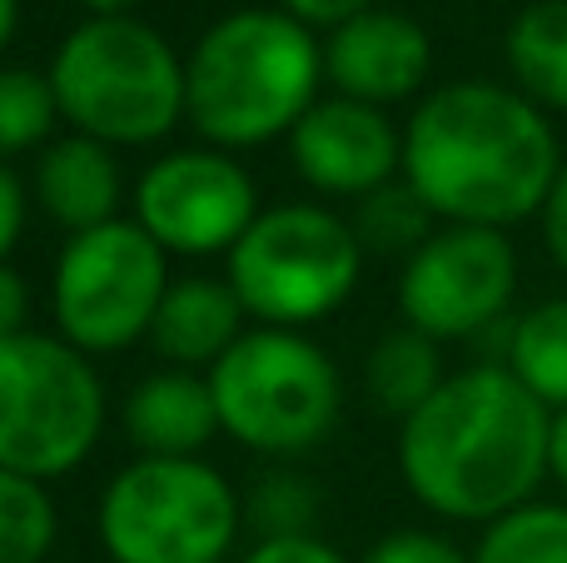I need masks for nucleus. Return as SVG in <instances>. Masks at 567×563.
<instances>
[{"label":"nucleus","mask_w":567,"mask_h":563,"mask_svg":"<svg viewBox=\"0 0 567 563\" xmlns=\"http://www.w3.org/2000/svg\"><path fill=\"white\" fill-rule=\"evenodd\" d=\"M563 160L548 110L493 80L429 90L403 125V180L439 225L513 229L543 215Z\"/></svg>","instance_id":"nucleus-1"},{"label":"nucleus","mask_w":567,"mask_h":563,"mask_svg":"<svg viewBox=\"0 0 567 563\" xmlns=\"http://www.w3.org/2000/svg\"><path fill=\"white\" fill-rule=\"evenodd\" d=\"M553 409L508 369L468 365L399 424V474L429 514L493 524L548 479Z\"/></svg>","instance_id":"nucleus-2"},{"label":"nucleus","mask_w":567,"mask_h":563,"mask_svg":"<svg viewBox=\"0 0 567 563\" xmlns=\"http://www.w3.org/2000/svg\"><path fill=\"white\" fill-rule=\"evenodd\" d=\"M185 75L189 125L229 155L289 140L329 85L323 40L289 10H235L215 20L189 50Z\"/></svg>","instance_id":"nucleus-3"},{"label":"nucleus","mask_w":567,"mask_h":563,"mask_svg":"<svg viewBox=\"0 0 567 563\" xmlns=\"http://www.w3.org/2000/svg\"><path fill=\"white\" fill-rule=\"evenodd\" d=\"M60 120L110 150L159 145L189 120L185 55L135 16H90L50 60Z\"/></svg>","instance_id":"nucleus-4"},{"label":"nucleus","mask_w":567,"mask_h":563,"mask_svg":"<svg viewBox=\"0 0 567 563\" xmlns=\"http://www.w3.org/2000/svg\"><path fill=\"white\" fill-rule=\"evenodd\" d=\"M219 424L239 449L293 459L319 449L343 414V375L309 329L249 325L209 369Z\"/></svg>","instance_id":"nucleus-5"},{"label":"nucleus","mask_w":567,"mask_h":563,"mask_svg":"<svg viewBox=\"0 0 567 563\" xmlns=\"http://www.w3.org/2000/svg\"><path fill=\"white\" fill-rule=\"evenodd\" d=\"M95 534L110 563H229L245 499L209 459L135 454L100 494Z\"/></svg>","instance_id":"nucleus-6"},{"label":"nucleus","mask_w":567,"mask_h":563,"mask_svg":"<svg viewBox=\"0 0 567 563\" xmlns=\"http://www.w3.org/2000/svg\"><path fill=\"white\" fill-rule=\"evenodd\" d=\"M105 379L55 329L0 345V469L55 484L75 474L105 434Z\"/></svg>","instance_id":"nucleus-7"},{"label":"nucleus","mask_w":567,"mask_h":563,"mask_svg":"<svg viewBox=\"0 0 567 563\" xmlns=\"http://www.w3.org/2000/svg\"><path fill=\"white\" fill-rule=\"evenodd\" d=\"M363 259L353 219L313 199H289L259 209L249 235L229 249L225 279L255 325L309 329L349 305Z\"/></svg>","instance_id":"nucleus-8"},{"label":"nucleus","mask_w":567,"mask_h":563,"mask_svg":"<svg viewBox=\"0 0 567 563\" xmlns=\"http://www.w3.org/2000/svg\"><path fill=\"white\" fill-rule=\"evenodd\" d=\"M169 285V255L130 215L70 235L50 269L55 335L90 359L120 355L150 339Z\"/></svg>","instance_id":"nucleus-9"},{"label":"nucleus","mask_w":567,"mask_h":563,"mask_svg":"<svg viewBox=\"0 0 567 563\" xmlns=\"http://www.w3.org/2000/svg\"><path fill=\"white\" fill-rule=\"evenodd\" d=\"M518 295V249L508 229L439 225L399 275V315L409 329L439 339H473L503 325Z\"/></svg>","instance_id":"nucleus-10"},{"label":"nucleus","mask_w":567,"mask_h":563,"mask_svg":"<svg viewBox=\"0 0 567 563\" xmlns=\"http://www.w3.org/2000/svg\"><path fill=\"white\" fill-rule=\"evenodd\" d=\"M130 219L169 259L229 255L259 219L255 175L219 145H189L150 160L130 195Z\"/></svg>","instance_id":"nucleus-11"},{"label":"nucleus","mask_w":567,"mask_h":563,"mask_svg":"<svg viewBox=\"0 0 567 563\" xmlns=\"http://www.w3.org/2000/svg\"><path fill=\"white\" fill-rule=\"evenodd\" d=\"M284 145L293 175L329 199H369L403 175V130L389 120V110L363 100H319Z\"/></svg>","instance_id":"nucleus-12"},{"label":"nucleus","mask_w":567,"mask_h":563,"mask_svg":"<svg viewBox=\"0 0 567 563\" xmlns=\"http://www.w3.org/2000/svg\"><path fill=\"white\" fill-rule=\"evenodd\" d=\"M433 70V40L403 10H363V16L343 20L323 40V80L333 95L363 100V105H399L413 100L429 85Z\"/></svg>","instance_id":"nucleus-13"},{"label":"nucleus","mask_w":567,"mask_h":563,"mask_svg":"<svg viewBox=\"0 0 567 563\" xmlns=\"http://www.w3.org/2000/svg\"><path fill=\"white\" fill-rule=\"evenodd\" d=\"M120 424L135 454L150 459H205V449L225 434L209 375L195 369H155L120 405Z\"/></svg>","instance_id":"nucleus-14"},{"label":"nucleus","mask_w":567,"mask_h":563,"mask_svg":"<svg viewBox=\"0 0 567 563\" xmlns=\"http://www.w3.org/2000/svg\"><path fill=\"white\" fill-rule=\"evenodd\" d=\"M30 195H35V205L45 209L50 225L65 229V239L110 225V219H120V199H125L120 150L65 130V135H55L35 155Z\"/></svg>","instance_id":"nucleus-15"},{"label":"nucleus","mask_w":567,"mask_h":563,"mask_svg":"<svg viewBox=\"0 0 567 563\" xmlns=\"http://www.w3.org/2000/svg\"><path fill=\"white\" fill-rule=\"evenodd\" d=\"M245 329H249V315L239 305V295L229 289V279L189 275L169 285L165 305L155 315V329H150V345H155V355L169 369L209 375L245 339Z\"/></svg>","instance_id":"nucleus-16"},{"label":"nucleus","mask_w":567,"mask_h":563,"mask_svg":"<svg viewBox=\"0 0 567 563\" xmlns=\"http://www.w3.org/2000/svg\"><path fill=\"white\" fill-rule=\"evenodd\" d=\"M443 379H449V369H443L439 339L419 335L409 325L383 335L363 359V395L379 414H393L399 424L439 395Z\"/></svg>","instance_id":"nucleus-17"},{"label":"nucleus","mask_w":567,"mask_h":563,"mask_svg":"<svg viewBox=\"0 0 567 563\" xmlns=\"http://www.w3.org/2000/svg\"><path fill=\"white\" fill-rule=\"evenodd\" d=\"M503 55L513 70V90H523L538 110L567 115V0H538L518 10Z\"/></svg>","instance_id":"nucleus-18"},{"label":"nucleus","mask_w":567,"mask_h":563,"mask_svg":"<svg viewBox=\"0 0 567 563\" xmlns=\"http://www.w3.org/2000/svg\"><path fill=\"white\" fill-rule=\"evenodd\" d=\"M498 365L553 414L567 409V299H543L513 319Z\"/></svg>","instance_id":"nucleus-19"},{"label":"nucleus","mask_w":567,"mask_h":563,"mask_svg":"<svg viewBox=\"0 0 567 563\" xmlns=\"http://www.w3.org/2000/svg\"><path fill=\"white\" fill-rule=\"evenodd\" d=\"M55 125L65 120L45 70L0 65V160L10 165L20 155H40L55 140Z\"/></svg>","instance_id":"nucleus-20"},{"label":"nucleus","mask_w":567,"mask_h":563,"mask_svg":"<svg viewBox=\"0 0 567 563\" xmlns=\"http://www.w3.org/2000/svg\"><path fill=\"white\" fill-rule=\"evenodd\" d=\"M473 563H567V504L528 499L523 509L483 524Z\"/></svg>","instance_id":"nucleus-21"},{"label":"nucleus","mask_w":567,"mask_h":563,"mask_svg":"<svg viewBox=\"0 0 567 563\" xmlns=\"http://www.w3.org/2000/svg\"><path fill=\"white\" fill-rule=\"evenodd\" d=\"M60 514L50 484L0 469V563H45L55 554Z\"/></svg>","instance_id":"nucleus-22"},{"label":"nucleus","mask_w":567,"mask_h":563,"mask_svg":"<svg viewBox=\"0 0 567 563\" xmlns=\"http://www.w3.org/2000/svg\"><path fill=\"white\" fill-rule=\"evenodd\" d=\"M353 229H359L363 255H403L409 259L413 249L439 229V219H433V209L419 199V190L399 175L393 185H383V190H373L369 199H359Z\"/></svg>","instance_id":"nucleus-23"},{"label":"nucleus","mask_w":567,"mask_h":563,"mask_svg":"<svg viewBox=\"0 0 567 563\" xmlns=\"http://www.w3.org/2000/svg\"><path fill=\"white\" fill-rule=\"evenodd\" d=\"M313 519H319V489L293 469L265 474L245 499V529H255L259 539H303L313 534Z\"/></svg>","instance_id":"nucleus-24"},{"label":"nucleus","mask_w":567,"mask_h":563,"mask_svg":"<svg viewBox=\"0 0 567 563\" xmlns=\"http://www.w3.org/2000/svg\"><path fill=\"white\" fill-rule=\"evenodd\" d=\"M359 563H473V554H463L449 534L433 529H393L379 544H369Z\"/></svg>","instance_id":"nucleus-25"},{"label":"nucleus","mask_w":567,"mask_h":563,"mask_svg":"<svg viewBox=\"0 0 567 563\" xmlns=\"http://www.w3.org/2000/svg\"><path fill=\"white\" fill-rule=\"evenodd\" d=\"M239 563H349L329 539L303 534V539H255L249 554H239Z\"/></svg>","instance_id":"nucleus-26"},{"label":"nucleus","mask_w":567,"mask_h":563,"mask_svg":"<svg viewBox=\"0 0 567 563\" xmlns=\"http://www.w3.org/2000/svg\"><path fill=\"white\" fill-rule=\"evenodd\" d=\"M25 215H30V190L16 170L0 160V265H10V249L25 235Z\"/></svg>","instance_id":"nucleus-27"},{"label":"nucleus","mask_w":567,"mask_h":563,"mask_svg":"<svg viewBox=\"0 0 567 563\" xmlns=\"http://www.w3.org/2000/svg\"><path fill=\"white\" fill-rule=\"evenodd\" d=\"M30 329V285L16 265H0V345Z\"/></svg>","instance_id":"nucleus-28"},{"label":"nucleus","mask_w":567,"mask_h":563,"mask_svg":"<svg viewBox=\"0 0 567 563\" xmlns=\"http://www.w3.org/2000/svg\"><path fill=\"white\" fill-rule=\"evenodd\" d=\"M538 225H543V245H548L553 265L567 275V160H563L558 180H553V190H548V205H543Z\"/></svg>","instance_id":"nucleus-29"},{"label":"nucleus","mask_w":567,"mask_h":563,"mask_svg":"<svg viewBox=\"0 0 567 563\" xmlns=\"http://www.w3.org/2000/svg\"><path fill=\"white\" fill-rule=\"evenodd\" d=\"M379 0H284V10H289L293 20H303L309 30H339L343 20L363 16V10H373Z\"/></svg>","instance_id":"nucleus-30"},{"label":"nucleus","mask_w":567,"mask_h":563,"mask_svg":"<svg viewBox=\"0 0 567 563\" xmlns=\"http://www.w3.org/2000/svg\"><path fill=\"white\" fill-rule=\"evenodd\" d=\"M548 474L563 484L567 494V409H558L553 414V449H548Z\"/></svg>","instance_id":"nucleus-31"},{"label":"nucleus","mask_w":567,"mask_h":563,"mask_svg":"<svg viewBox=\"0 0 567 563\" xmlns=\"http://www.w3.org/2000/svg\"><path fill=\"white\" fill-rule=\"evenodd\" d=\"M16 25H20V0H0V55L16 40Z\"/></svg>","instance_id":"nucleus-32"},{"label":"nucleus","mask_w":567,"mask_h":563,"mask_svg":"<svg viewBox=\"0 0 567 563\" xmlns=\"http://www.w3.org/2000/svg\"><path fill=\"white\" fill-rule=\"evenodd\" d=\"M140 0H85L90 16H135Z\"/></svg>","instance_id":"nucleus-33"},{"label":"nucleus","mask_w":567,"mask_h":563,"mask_svg":"<svg viewBox=\"0 0 567 563\" xmlns=\"http://www.w3.org/2000/svg\"><path fill=\"white\" fill-rule=\"evenodd\" d=\"M45 563H60V559H45Z\"/></svg>","instance_id":"nucleus-34"}]
</instances>
